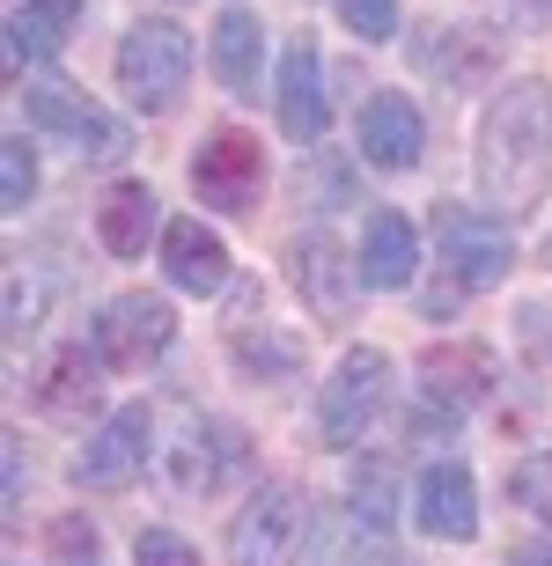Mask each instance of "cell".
I'll return each mask as SVG.
<instances>
[{
  "label": "cell",
  "mask_w": 552,
  "mask_h": 566,
  "mask_svg": "<svg viewBox=\"0 0 552 566\" xmlns=\"http://www.w3.org/2000/svg\"><path fill=\"white\" fill-rule=\"evenodd\" d=\"M509 501L552 523V449H538V457H523V463L509 471Z\"/></svg>",
  "instance_id": "484cf974"
},
{
  "label": "cell",
  "mask_w": 552,
  "mask_h": 566,
  "mask_svg": "<svg viewBox=\"0 0 552 566\" xmlns=\"http://www.w3.org/2000/svg\"><path fill=\"white\" fill-rule=\"evenodd\" d=\"M435 251H442L449 287H465V294H487L515 273L509 221H501V213H479V207H457V199L435 207Z\"/></svg>",
  "instance_id": "3957f363"
},
{
  "label": "cell",
  "mask_w": 552,
  "mask_h": 566,
  "mask_svg": "<svg viewBox=\"0 0 552 566\" xmlns=\"http://www.w3.org/2000/svg\"><path fill=\"white\" fill-rule=\"evenodd\" d=\"M52 8H60V15H74V8H88V0H52Z\"/></svg>",
  "instance_id": "1f68e13d"
},
{
  "label": "cell",
  "mask_w": 552,
  "mask_h": 566,
  "mask_svg": "<svg viewBox=\"0 0 552 566\" xmlns=\"http://www.w3.org/2000/svg\"><path fill=\"white\" fill-rule=\"evenodd\" d=\"M288 287L302 294V310L317 316V324H354L362 258H346L332 229H302L295 243H288Z\"/></svg>",
  "instance_id": "52a82bcc"
},
{
  "label": "cell",
  "mask_w": 552,
  "mask_h": 566,
  "mask_svg": "<svg viewBox=\"0 0 552 566\" xmlns=\"http://www.w3.org/2000/svg\"><path fill=\"white\" fill-rule=\"evenodd\" d=\"M295 545H302V485L288 479L258 485L243 515L229 523V566H295Z\"/></svg>",
  "instance_id": "30bf717a"
},
{
  "label": "cell",
  "mask_w": 552,
  "mask_h": 566,
  "mask_svg": "<svg viewBox=\"0 0 552 566\" xmlns=\"http://www.w3.org/2000/svg\"><path fill=\"white\" fill-rule=\"evenodd\" d=\"M52 552H66L74 566H88V559H96V523H82V515L52 523Z\"/></svg>",
  "instance_id": "f1b7e54d"
},
{
  "label": "cell",
  "mask_w": 552,
  "mask_h": 566,
  "mask_svg": "<svg viewBox=\"0 0 552 566\" xmlns=\"http://www.w3.org/2000/svg\"><path fill=\"white\" fill-rule=\"evenodd\" d=\"M191 66H199V44H191L185 22L170 15H140L118 38V88L133 96V111H148V118H170L185 104V82Z\"/></svg>",
  "instance_id": "7a4b0ae2"
},
{
  "label": "cell",
  "mask_w": 552,
  "mask_h": 566,
  "mask_svg": "<svg viewBox=\"0 0 552 566\" xmlns=\"http://www.w3.org/2000/svg\"><path fill=\"white\" fill-rule=\"evenodd\" d=\"M30 405H38L44 420H60V427H88V412L104 405V354H96L88 338L52 346L44 368L30 376Z\"/></svg>",
  "instance_id": "4fadbf2b"
},
{
  "label": "cell",
  "mask_w": 552,
  "mask_h": 566,
  "mask_svg": "<svg viewBox=\"0 0 552 566\" xmlns=\"http://www.w3.org/2000/svg\"><path fill=\"white\" fill-rule=\"evenodd\" d=\"M340 22L362 44H390L398 38V0H340Z\"/></svg>",
  "instance_id": "4316f807"
},
{
  "label": "cell",
  "mask_w": 552,
  "mask_h": 566,
  "mask_svg": "<svg viewBox=\"0 0 552 566\" xmlns=\"http://www.w3.org/2000/svg\"><path fill=\"white\" fill-rule=\"evenodd\" d=\"M30 191H38V147H30V133H8L0 140V207L22 213Z\"/></svg>",
  "instance_id": "d4e9b609"
},
{
  "label": "cell",
  "mask_w": 552,
  "mask_h": 566,
  "mask_svg": "<svg viewBox=\"0 0 552 566\" xmlns=\"http://www.w3.org/2000/svg\"><path fill=\"white\" fill-rule=\"evenodd\" d=\"M155 229H163V199H155V185H140V177H126V185H111L104 199H96V235H104L111 258H140Z\"/></svg>",
  "instance_id": "7402d4cb"
},
{
  "label": "cell",
  "mask_w": 552,
  "mask_h": 566,
  "mask_svg": "<svg viewBox=\"0 0 552 566\" xmlns=\"http://www.w3.org/2000/svg\"><path fill=\"white\" fill-rule=\"evenodd\" d=\"M413 273H420V235H413V221H405L398 207H376L362 221V287L405 294Z\"/></svg>",
  "instance_id": "d6986e66"
},
{
  "label": "cell",
  "mask_w": 552,
  "mask_h": 566,
  "mask_svg": "<svg viewBox=\"0 0 552 566\" xmlns=\"http://www.w3.org/2000/svg\"><path fill=\"white\" fill-rule=\"evenodd\" d=\"M258 185H265V147L236 126H213L191 155V191L207 199L213 213H251Z\"/></svg>",
  "instance_id": "7c38bea8"
},
{
  "label": "cell",
  "mask_w": 552,
  "mask_h": 566,
  "mask_svg": "<svg viewBox=\"0 0 552 566\" xmlns=\"http://www.w3.org/2000/svg\"><path fill=\"white\" fill-rule=\"evenodd\" d=\"M66 44V15L60 8H52V0H30V8H15V15H8V60H52V52H60Z\"/></svg>",
  "instance_id": "cb8c5ba5"
},
{
  "label": "cell",
  "mask_w": 552,
  "mask_h": 566,
  "mask_svg": "<svg viewBox=\"0 0 552 566\" xmlns=\"http://www.w3.org/2000/svg\"><path fill=\"white\" fill-rule=\"evenodd\" d=\"M501 30L493 22H471V15H457V22H420V38H413V66L420 74H442V88H487L493 74H501Z\"/></svg>",
  "instance_id": "9c48e42d"
},
{
  "label": "cell",
  "mask_w": 552,
  "mask_h": 566,
  "mask_svg": "<svg viewBox=\"0 0 552 566\" xmlns=\"http://www.w3.org/2000/svg\"><path fill=\"white\" fill-rule=\"evenodd\" d=\"M545 273H552V235H545Z\"/></svg>",
  "instance_id": "d6a6232c"
},
{
  "label": "cell",
  "mask_w": 552,
  "mask_h": 566,
  "mask_svg": "<svg viewBox=\"0 0 552 566\" xmlns=\"http://www.w3.org/2000/svg\"><path fill=\"white\" fill-rule=\"evenodd\" d=\"M545 8H552V0H545Z\"/></svg>",
  "instance_id": "836d02e7"
},
{
  "label": "cell",
  "mask_w": 552,
  "mask_h": 566,
  "mask_svg": "<svg viewBox=\"0 0 552 566\" xmlns=\"http://www.w3.org/2000/svg\"><path fill=\"white\" fill-rule=\"evenodd\" d=\"M163 273L177 294H221L229 287V243L207 221H170L163 229Z\"/></svg>",
  "instance_id": "44dd1931"
},
{
  "label": "cell",
  "mask_w": 552,
  "mask_h": 566,
  "mask_svg": "<svg viewBox=\"0 0 552 566\" xmlns=\"http://www.w3.org/2000/svg\"><path fill=\"white\" fill-rule=\"evenodd\" d=\"M221 346H229V360H236L251 382H295L302 360H310V346H302L288 324H273V310H265V294H258V287H236V294H229Z\"/></svg>",
  "instance_id": "ba28073f"
},
{
  "label": "cell",
  "mask_w": 552,
  "mask_h": 566,
  "mask_svg": "<svg viewBox=\"0 0 552 566\" xmlns=\"http://www.w3.org/2000/svg\"><path fill=\"white\" fill-rule=\"evenodd\" d=\"M133 566H199V552H191V537H177V530H140V537H133Z\"/></svg>",
  "instance_id": "83f0119b"
},
{
  "label": "cell",
  "mask_w": 552,
  "mask_h": 566,
  "mask_svg": "<svg viewBox=\"0 0 552 566\" xmlns=\"http://www.w3.org/2000/svg\"><path fill=\"white\" fill-rule=\"evenodd\" d=\"M273 118L280 133L295 147L324 140V126H332V88H324V60L310 38H288V52H280V74H273Z\"/></svg>",
  "instance_id": "9a60e30c"
},
{
  "label": "cell",
  "mask_w": 552,
  "mask_h": 566,
  "mask_svg": "<svg viewBox=\"0 0 552 566\" xmlns=\"http://www.w3.org/2000/svg\"><path fill=\"white\" fill-rule=\"evenodd\" d=\"M471 169H479V199L501 221H531L552 199V82L545 74L501 82V96L479 118Z\"/></svg>",
  "instance_id": "6da1fadb"
},
{
  "label": "cell",
  "mask_w": 552,
  "mask_h": 566,
  "mask_svg": "<svg viewBox=\"0 0 552 566\" xmlns=\"http://www.w3.org/2000/svg\"><path fill=\"white\" fill-rule=\"evenodd\" d=\"M22 111H30L38 133L74 140L82 163H126V147H133V133L118 126L104 104H88V88H74V82H30L22 88Z\"/></svg>",
  "instance_id": "8992f818"
},
{
  "label": "cell",
  "mask_w": 552,
  "mask_h": 566,
  "mask_svg": "<svg viewBox=\"0 0 552 566\" xmlns=\"http://www.w3.org/2000/svg\"><path fill=\"white\" fill-rule=\"evenodd\" d=\"M354 147H362V163L383 169V177H405V169H420L427 155V126H420V104L405 96V88H376L354 118Z\"/></svg>",
  "instance_id": "5bb4252c"
},
{
  "label": "cell",
  "mask_w": 552,
  "mask_h": 566,
  "mask_svg": "<svg viewBox=\"0 0 552 566\" xmlns=\"http://www.w3.org/2000/svg\"><path fill=\"white\" fill-rule=\"evenodd\" d=\"M390 515H398V471H390V457H362L354 463V485H346V523L383 545Z\"/></svg>",
  "instance_id": "603a6c76"
},
{
  "label": "cell",
  "mask_w": 552,
  "mask_h": 566,
  "mask_svg": "<svg viewBox=\"0 0 552 566\" xmlns=\"http://www.w3.org/2000/svg\"><path fill=\"white\" fill-rule=\"evenodd\" d=\"M170 338H177V310L148 287L111 294L104 310H96V324H88V346H96L104 368H118V376H140L148 360H163Z\"/></svg>",
  "instance_id": "277c9868"
},
{
  "label": "cell",
  "mask_w": 552,
  "mask_h": 566,
  "mask_svg": "<svg viewBox=\"0 0 552 566\" xmlns=\"http://www.w3.org/2000/svg\"><path fill=\"white\" fill-rule=\"evenodd\" d=\"M148 457H155V412L148 405H118L96 434L74 449V463H66V479L74 485H88V493H104V485H126V479H140L148 471Z\"/></svg>",
  "instance_id": "8fae6325"
},
{
  "label": "cell",
  "mask_w": 552,
  "mask_h": 566,
  "mask_svg": "<svg viewBox=\"0 0 552 566\" xmlns=\"http://www.w3.org/2000/svg\"><path fill=\"white\" fill-rule=\"evenodd\" d=\"M515 324H523V346H531V354L552 368V310H545V302H523V310H515Z\"/></svg>",
  "instance_id": "f546056e"
},
{
  "label": "cell",
  "mask_w": 552,
  "mask_h": 566,
  "mask_svg": "<svg viewBox=\"0 0 552 566\" xmlns=\"http://www.w3.org/2000/svg\"><path fill=\"white\" fill-rule=\"evenodd\" d=\"M383 398H390V354L383 346H346L317 398V441L324 449H354L368 434V420L383 412Z\"/></svg>",
  "instance_id": "5b68a950"
},
{
  "label": "cell",
  "mask_w": 552,
  "mask_h": 566,
  "mask_svg": "<svg viewBox=\"0 0 552 566\" xmlns=\"http://www.w3.org/2000/svg\"><path fill=\"white\" fill-rule=\"evenodd\" d=\"M243 457V441H236V427H221V420H191L185 427V441H163V471H170V485L185 493V501H207L213 485L229 479V463Z\"/></svg>",
  "instance_id": "ac0fdd59"
},
{
  "label": "cell",
  "mask_w": 552,
  "mask_h": 566,
  "mask_svg": "<svg viewBox=\"0 0 552 566\" xmlns=\"http://www.w3.org/2000/svg\"><path fill=\"white\" fill-rule=\"evenodd\" d=\"M413 523L442 545H465L479 537V485H471L465 463H427L420 485H413Z\"/></svg>",
  "instance_id": "e0dca14e"
},
{
  "label": "cell",
  "mask_w": 552,
  "mask_h": 566,
  "mask_svg": "<svg viewBox=\"0 0 552 566\" xmlns=\"http://www.w3.org/2000/svg\"><path fill=\"white\" fill-rule=\"evenodd\" d=\"M493 382H501V360H493V346H479V338H442V346L420 354V390L435 405H449V412L493 398Z\"/></svg>",
  "instance_id": "2e32d148"
},
{
  "label": "cell",
  "mask_w": 552,
  "mask_h": 566,
  "mask_svg": "<svg viewBox=\"0 0 552 566\" xmlns=\"http://www.w3.org/2000/svg\"><path fill=\"white\" fill-rule=\"evenodd\" d=\"M207 66L229 96H265L258 74H265V30H258L251 8H221V22L207 30Z\"/></svg>",
  "instance_id": "ffe728a7"
},
{
  "label": "cell",
  "mask_w": 552,
  "mask_h": 566,
  "mask_svg": "<svg viewBox=\"0 0 552 566\" xmlns=\"http://www.w3.org/2000/svg\"><path fill=\"white\" fill-rule=\"evenodd\" d=\"M509 566H552V552H545V545H515Z\"/></svg>",
  "instance_id": "4dcf8cb0"
}]
</instances>
